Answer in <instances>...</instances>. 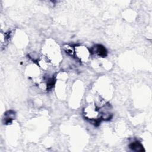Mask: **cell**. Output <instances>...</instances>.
<instances>
[{
  "instance_id": "4",
  "label": "cell",
  "mask_w": 152,
  "mask_h": 152,
  "mask_svg": "<svg viewBox=\"0 0 152 152\" xmlns=\"http://www.w3.org/2000/svg\"><path fill=\"white\" fill-rule=\"evenodd\" d=\"M129 148L135 151H144V148L142 144L138 141H134L130 144Z\"/></svg>"
},
{
  "instance_id": "3",
  "label": "cell",
  "mask_w": 152,
  "mask_h": 152,
  "mask_svg": "<svg viewBox=\"0 0 152 152\" xmlns=\"http://www.w3.org/2000/svg\"><path fill=\"white\" fill-rule=\"evenodd\" d=\"M91 52L101 57H105L107 55L106 49L100 45H96L92 47L90 50V52Z\"/></svg>"
},
{
  "instance_id": "2",
  "label": "cell",
  "mask_w": 152,
  "mask_h": 152,
  "mask_svg": "<svg viewBox=\"0 0 152 152\" xmlns=\"http://www.w3.org/2000/svg\"><path fill=\"white\" fill-rule=\"evenodd\" d=\"M75 53L77 57L81 61L86 62L89 57L90 50L89 51L86 47L80 46L75 47Z\"/></svg>"
},
{
  "instance_id": "1",
  "label": "cell",
  "mask_w": 152,
  "mask_h": 152,
  "mask_svg": "<svg viewBox=\"0 0 152 152\" xmlns=\"http://www.w3.org/2000/svg\"><path fill=\"white\" fill-rule=\"evenodd\" d=\"M83 113L84 117L87 119L91 121H97L100 117L99 111L96 108V106L93 104L86 106L84 109Z\"/></svg>"
},
{
  "instance_id": "5",
  "label": "cell",
  "mask_w": 152,
  "mask_h": 152,
  "mask_svg": "<svg viewBox=\"0 0 152 152\" xmlns=\"http://www.w3.org/2000/svg\"><path fill=\"white\" fill-rule=\"evenodd\" d=\"M64 50L65 51L66 53H67L69 55H72L75 53V49L74 48L69 46V45H65L64 47Z\"/></svg>"
}]
</instances>
